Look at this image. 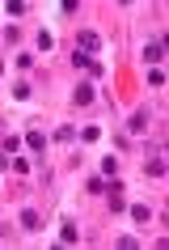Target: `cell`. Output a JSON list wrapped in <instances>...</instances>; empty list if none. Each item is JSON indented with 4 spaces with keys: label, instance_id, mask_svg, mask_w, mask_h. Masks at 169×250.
Here are the masks:
<instances>
[{
    "label": "cell",
    "instance_id": "obj_14",
    "mask_svg": "<svg viewBox=\"0 0 169 250\" xmlns=\"http://www.w3.org/2000/svg\"><path fill=\"white\" fill-rule=\"evenodd\" d=\"M118 174V157H102V178H114Z\"/></svg>",
    "mask_w": 169,
    "mask_h": 250
},
{
    "label": "cell",
    "instance_id": "obj_17",
    "mask_svg": "<svg viewBox=\"0 0 169 250\" xmlns=\"http://www.w3.org/2000/svg\"><path fill=\"white\" fill-rule=\"evenodd\" d=\"M85 191H89V195H106V178H102V174H97V178H89V187H85Z\"/></svg>",
    "mask_w": 169,
    "mask_h": 250
},
{
    "label": "cell",
    "instance_id": "obj_20",
    "mask_svg": "<svg viewBox=\"0 0 169 250\" xmlns=\"http://www.w3.org/2000/svg\"><path fill=\"white\" fill-rule=\"evenodd\" d=\"M106 204H110V212H127V199L123 195H106Z\"/></svg>",
    "mask_w": 169,
    "mask_h": 250
},
{
    "label": "cell",
    "instance_id": "obj_13",
    "mask_svg": "<svg viewBox=\"0 0 169 250\" xmlns=\"http://www.w3.org/2000/svg\"><path fill=\"white\" fill-rule=\"evenodd\" d=\"M13 170L17 174H34V157H13Z\"/></svg>",
    "mask_w": 169,
    "mask_h": 250
},
{
    "label": "cell",
    "instance_id": "obj_2",
    "mask_svg": "<svg viewBox=\"0 0 169 250\" xmlns=\"http://www.w3.org/2000/svg\"><path fill=\"white\" fill-rule=\"evenodd\" d=\"M161 60H165V39H152L148 47H144V64H148V68H161Z\"/></svg>",
    "mask_w": 169,
    "mask_h": 250
},
{
    "label": "cell",
    "instance_id": "obj_4",
    "mask_svg": "<svg viewBox=\"0 0 169 250\" xmlns=\"http://www.w3.org/2000/svg\"><path fill=\"white\" fill-rule=\"evenodd\" d=\"M72 140H80V132L72 127V123H64V127H55V132H51V145H72Z\"/></svg>",
    "mask_w": 169,
    "mask_h": 250
},
{
    "label": "cell",
    "instance_id": "obj_12",
    "mask_svg": "<svg viewBox=\"0 0 169 250\" xmlns=\"http://www.w3.org/2000/svg\"><path fill=\"white\" fill-rule=\"evenodd\" d=\"M0 148H4V153H9V157H13L17 148H21V140H17V136H9V132H4V136H0Z\"/></svg>",
    "mask_w": 169,
    "mask_h": 250
},
{
    "label": "cell",
    "instance_id": "obj_23",
    "mask_svg": "<svg viewBox=\"0 0 169 250\" xmlns=\"http://www.w3.org/2000/svg\"><path fill=\"white\" fill-rule=\"evenodd\" d=\"M114 246H118V250H135V246H140V242H135V237H131V233H123V237H118V242H114Z\"/></svg>",
    "mask_w": 169,
    "mask_h": 250
},
{
    "label": "cell",
    "instance_id": "obj_21",
    "mask_svg": "<svg viewBox=\"0 0 169 250\" xmlns=\"http://www.w3.org/2000/svg\"><path fill=\"white\" fill-rule=\"evenodd\" d=\"M106 77V64H102V60H93V64H89V81H102Z\"/></svg>",
    "mask_w": 169,
    "mask_h": 250
},
{
    "label": "cell",
    "instance_id": "obj_1",
    "mask_svg": "<svg viewBox=\"0 0 169 250\" xmlns=\"http://www.w3.org/2000/svg\"><path fill=\"white\" fill-rule=\"evenodd\" d=\"M76 51H85V55H97V51H102V34H97V30H85V34L76 39Z\"/></svg>",
    "mask_w": 169,
    "mask_h": 250
},
{
    "label": "cell",
    "instance_id": "obj_15",
    "mask_svg": "<svg viewBox=\"0 0 169 250\" xmlns=\"http://www.w3.org/2000/svg\"><path fill=\"white\" fill-rule=\"evenodd\" d=\"M148 85H152V89H165V72H161V68H148Z\"/></svg>",
    "mask_w": 169,
    "mask_h": 250
},
{
    "label": "cell",
    "instance_id": "obj_6",
    "mask_svg": "<svg viewBox=\"0 0 169 250\" xmlns=\"http://www.w3.org/2000/svg\"><path fill=\"white\" fill-rule=\"evenodd\" d=\"M26 148H30V157L38 161L42 148H47V136H42V132H26Z\"/></svg>",
    "mask_w": 169,
    "mask_h": 250
},
{
    "label": "cell",
    "instance_id": "obj_16",
    "mask_svg": "<svg viewBox=\"0 0 169 250\" xmlns=\"http://www.w3.org/2000/svg\"><path fill=\"white\" fill-rule=\"evenodd\" d=\"M80 140H85V145H97V140H102V127H80Z\"/></svg>",
    "mask_w": 169,
    "mask_h": 250
},
{
    "label": "cell",
    "instance_id": "obj_24",
    "mask_svg": "<svg viewBox=\"0 0 169 250\" xmlns=\"http://www.w3.org/2000/svg\"><path fill=\"white\" fill-rule=\"evenodd\" d=\"M4 170H13V157H9V153L0 148V174H4Z\"/></svg>",
    "mask_w": 169,
    "mask_h": 250
},
{
    "label": "cell",
    "instance_id": "obj_11",
    "mask_svg": "<svg viewBox=\"0 0 169 250\" xmlns=\"http://www.w3.org/2000/svg\"><path fill=\"white\" fill-rule=\"evenodd\" d=\"M97 60V55H85V51H72V68H80V72H89V64Z\"/></svg>",
    "mask_w": 169,
    "mask_h": 250
},
{
    "label": "cell",
    "instance_id": "obj_26",
    "mask_svg": "<svg viewBox=\"0 0 169 250\" xmlns=\"http://www.w3.org/2000/svg\"><path fill=\"white\" fill-rule=\"evenodd\" d=\"M0 72H4V60H0Z\"/></svg>",
    "mask_w": 169,
    "mask_h": 250
},
{
    "label": "cell",
    "instance_id": "obj_10",
    "mask_svg": "<svg viewBox=\"0 0 169 250\" xmlns=\"http://www.w3.org/2000/svg\"><path fill=\"white\" fill-rule=\"evenodd\" d=\"M127 212H131V221H135V225H144V221H152V212L144 208V204H127Z\"/></svg>",
    "mask_w": 169,
    "mask_h": 250
},
{
    "label": "cell",
    "instance_id": "obj_9",
    "mask_svg": "<svg viewBox=\"0 0 169 250\" xmlns=\"http://www.w3.org/2000/svg\"><path fill=\"white\" fill-rule=\"evenodd\" d=\"M38 225H42V216H38V212H34V208H21V229H30V233H34Z\"/></svg>",
    "mask_w": 169,
    "mask_h": 250
},
{
    "label": "cell",
    "instance_id": "obj_5",
    "mask_svg": "<svg viewBox=\"0 0 169 250\" xmlns=\"http://www.w3.org/2000/svg\"><path fill=\"white\" fill-rule=\"evenodd\" d=\"M93 98H97V93H93V81H80L76 89H72V102H76V106H89Z\"/></svg>",
    "mask_w": 169,
    "mask_h": 250
},
{
    "label": "cell",
    "instance_id": "obj_22",
    "mask_svg": "<svg viewBox=\"0 0 169 250\" xmlns=\"http://www.w3.org/2000/svg\"><path fill=\"white\" fill-rule=\"evenodd\" d=\"M17 68H21V72H30V68H34V55L21 51V55H17Z\"/></svg>",
    "mask_w": 169,
    "mask_h": 250
},
{
    "label": "cell",
    "instance_id": "obj_25",
    "mask_svg": "<svg viewBox=\"0 0 169 250\" xmlns=\"http://www.w3.org/2000/svg\"><path fill=\"white\" fill-rule=\"evenodd\" d=\"M0 136H4V123H0Z\"/></svg>",
    "mask_w": 169,
    "mask_h": 250
},
{
    "label": "cell",
    "instance_id": "obj_8",
    "mask_svg": "<svg viewBox=\"0 0 169 250\" xmlns=\"http://www.w3.org/2000/svg\"><path fill=\"white\" fill-rule=\"evenodd\" d=\"M76 237H80V229H76V225H72V221L64 216V221H59V242H68V246H72Z\"/></svg>",
    "mask_w": 169,
    "mask_h": 250
},
{
    "label": "cell",
    "instance_id": "obj_3",
    "mask_svg": "<svg viewBox=\"0 0 169 250\" xmlns=\"http://www.w3.org/2000/svg\"><path fill=\"white\" fill-rule=\"evenodd\" d=\"M127 132H131V136H144V132H148V110H144V106H140V110H131Z\"/></svg>",
    "mask_w": 169,
    "mask_h": 250
},
{
    "label": "cell",
    "instance_id": "obj_19",
    "mask_svg": "<svg viewBox=\"0 0 169 250\" xmlns=\"http://www.w3.org/2000/svg\"><path fill=\"white\" fill-rule=\"evenodd\" d=\"M30 93H34V89H30V85H26V81H17V85H13V98H17V102H26V98H30Z\"/></svg>",
    "mask_w": 169,
    "mask_h": 250
},
{
    "label": "cell",
    "instance_id": "obj_18",
    "mask_svg": "<svg viewBox=\"0 0 169 250\" xmlns=\"http://www.w3.org/2000/svg\"><path fill=\"white\" fill-rule=\"evenodd\" d=\"M34 47H38V51H51V34H47V30H38V34H34Z\"/></svg>",
    "mask_w": 169,
    "mask_h": 250
},
{
    "label": "cell",
    "instance_id": "obj_7",
    "mask_svg": "<svg viewBox=\"0 0 169 250\" xmlns=\"http://www.w3.org/2000/svg\"><path fill=\"white\" fill-rule=\"evenodd\" d=\"M144 174H148V178H165V161H161V157L152 153V157L144 161Z\"/></svg>",
    "mask_w": 169,
    "mask_h": 250
}]
</instances>
